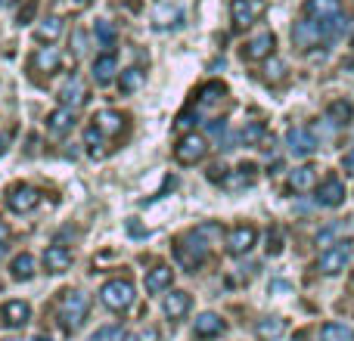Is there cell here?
Here are the masks:
<instances>
[{
  "label": "cell",
  "mask_w": 354,
  "mask_h": 341,
  "mask_svg": "<svg viewBox=\"0 0 354 341\" xmlns=\"http://www.w3.org/2000/svg\"><path fill=\"white\" fill-rule=\"evenodd\" d=\"M174 257H177V264L180 267H187V270H199L202 264H205V257H208V242H205V233L196 226L193 233H187L183 239H177V245H174Z\"/></svg>",
  "instance_id": "obj_1"
},
{
  "label": "cell",
  "mask_w": 354,
  "mask_h": 341,
  "mask_svg": "<svg viewBox=\"0 0 354 341\" xmlns=\"http://www.w3.org/2000/svg\"><path fill=\"white\" fill-rule=\"evenodd\" d=\"M87 311H91V301H87V295H81V292H66L59 298V323H62V329H68V332H75L81 323L87 320Z\"/></svg>",
  "instance_id": "obj_2"
},
{
  "label": "cell",
  "mask_w": 354,
  "mask_h": 341,
  "mask_svg": "<svg viewBox=\"0 0 354 341\" xmlns=\"http://www.w3.org/2000/svg\"><path fill=\"white\" fill-rule=\"evenodd\" d=\"M134 298H137V292H134V282L131 280H109L103 289H100V301L115 313L128 311V307L134 304Z\"/></svg>",
  "instance_id": "obj_3"
},
{
  "label": "cell",
  "mask_w": 354,
  "mask_h": 341,
  "mask_svg": "<svg viewBox=\"0 0 354 341\" xmlns=\"http://www.w3.org/2000/svg\"><path fill=\"white\" fill-rule=\"evenodd\" d=\"M208 155V140L202 134H183L180 143L174 146V159L180 162V165H196V162H202Z\"/></svg>",
  "instance_id": "obj_4"
},
{
  "label": "cell",
  "mask_w": 354,
  "mask_h": 341,
  "mask_svg": "<svg viewBox=\"0 0 354 341\" xmlns=\"http://www.w3.org/2000/svg\"><path fill=\"white\" fill-rule=\"evenodd\" d=\"M348 261H351V242L348 239H342V242L330 245V249L317 257V270L324 276H333V273H339V270H345V264Z\"/></svg>",
  "instance_id": "obj_5"
},
{
  "label": "cell",
  "mask_w": 354,
  "mask_h": 341,
  "mask_svg": "<svg viewBox=\"0 0 354 341\" xmlns=\"http://www.w3.org/2000/svg\"><path fill=\"white\" fill-rule=\"evenodd\" d=\"M255 242H258V233H255V226H249V224H239L227 233V251H230L233 257L249 255V251L255 249Z\"/></svg>",
  "instance_id": "obj_6"
},
{
  "label": "cell",
  "mask_w": 354,
  "mask_h": 341,
  "mask_svg": "<svg viewBox=\"0 0 354 341\" xmlns=\"http://www.w3.org/2000/svg\"><path fill=\"white\" fill-rule=\"evenodd\" d=\"M37 202H41V193H37L35 186H28V183H19V186H12L10 193H6V205L16 214H25V211H31V208H37Z\"/></svg>",
  "instance_id": "obj_7"
},
{
  "label": "cell",
  "mask_w": 354,
  "mask_h": 341,
  "mask_svg": "<svg viewBox=\"0 0 354 341\" xmlns=\"http://www.w3.org/2000/svg\"><path fill=\"white\" fill-rule=\"evenodd\" d=\"M314 199L324 208H339L345 202V183L339 180V177H326V180L314 189Z\"/></svg>",
  "instance_id": "obj_8"
},
{
  "label": "cell",
  "mask_w": 354,
  "mask_h": 341,
  "mask_svg": "<svg viewBox=\"0 0 354 341\" xmlns=\"http://www.w3.org/2000/svg\"><path fill=\"white\" fill-rule=\"evenodd\" d=\"M261 12H264L261 0H233V6H230V16H233V25H236V28L255 25Z\"/></svg>",
  "instance_id": "obj_9"
},
{
  "label": "cell",
  "mask_w": 354,
  "mask_h": 341,
  "mask_svg": "<svg viewBox=\"0 0 354 341\" xmlns=\"http://www.w3.org/2000/svg\"><path fill=\"white\" fill-rule=\"evenodd\" d=\"M274 43H277V37L270 35V31H261V35L252 37V41L243 47V56H245L249 62L270 59V56H274Z\"/></svg>",
  "instance_id": "obj_10"
},
{
  "label": "cell",
  "mask_w": 354,
  "mask_h": 341,
  "mask_svg": "<svg viewBox=\"0 0 354 341\" xmlns=\"http://www.w3.org/2000/svg\"><path fill=\"white\" fill-rule=\"evenodd\" d=\"M0 320H3V326H10V329L28 326V320H31L28 301H6V304L0 307Z\"/></svg>",
  "instance_id": "obj_11"
},
{
  "label": "cell",
  "mask_w": 354,
  "mask_h": 341,
  "mask_svg": "<svg viewBox=\"0 0 354 341\" xmlns=\"http://www.w3.org/2000/svg\"><path fill=\"white\" fill-rule=\"evenodd\" d=\"M59 103L62 106H68V109H75L78 112L81 106L87 103V87H84V81L78 78V75H72V78L62 84V90H59Z\"/></svg>",
  "instance_id": "obj_12"
},
{
  "label": "cell",
  "mask_w": 354,
  "mask_h": 341,
  "mask_svg": "<svg viewBox=\"0 0 354 341\" xmlns=\"http://www.w3.org/2000/svg\"><path fill=\"white\" fill-rule=\"evenodd\" d=\"M286 146L292 155H311L317 149V140H314V134L308 128H292L286 134Z\"/></svg>",
  "instance_id": "obj_13"
},
{
  "label": "cell",
  "mask_w": 354,
  "mask_h": 341,
  "mask_svg": "<svg viewBox=\"0 0 354 341\" xmlns=\"http://www.w3.org/2000/svg\"><path fill=\"white\" fill-rule=\"evenodd\" d=\"M44 267H47V273H66L72 267V251L66 245H50L44 251Z\"/></svg>",
  "instance_id": "obj_14"
},
{
  "label": "cell",
  "mask_w": 354,
  "mask_h": 341,
  "mask_svg": "<svg viewBox=\"0 0 354 341\" xmlns=\"http://www.w3.org/2000/svg\"><path fill=\"white\" fill-rule=\"evenodd\" d=\"M72 128H75V109H68V106H59V109H53L47 115V130L53 137H66Z\"/></svg>",
  "instance_id": "obj_15"
},
{
  "label": "cell",
  "mask_w": 354,
  "mask_h": 341,
  "mask_svg": "<svg viewBox=\"0 0 354 341\" xmlns=\"http://www.w3.org/2000/svg\"><path fill=\"white\" fill-rule=\"evenodd\" d=\"M59 66H62V53L56 47H41L31 56V68H35V72L53 75V72H59Z\"/></svg>",
  "instance_id": "obj_16"
},
{
  "label": "cell",
  "mask_w": 354,
  "mask_h": 341,
  "mask_svg": "<svg viewBox=\"0 0 354 341\" xmlns=\"http://www.w3.org/2000/svg\"><path fill=\"white\" fill-rule=\"evenodd\" d=\"M124 121H128V118L115 109H103V112H97V118H93V124L100 128L103 137H118L124 130Z\"/></svg>",
  "instance_id": "obj_17"
},
{
  "label": "cell",
  "mask_w": 354,
  "mask_h": 341,
  "mask_svg": "<svg viewBox=\"0 0 354 341\" xmlns=\"http://www.w3.org/2000/svg\"><path fill=\"white\" fill-rule=\"evenodd\" d=\"M305 12H308V19H317V22H326V19L342 16V0H308Z\"/></svg>",
  "instance_id": "obj_18"
},
{
  "label": "cell",
  "mask_w": 354,
  "mask_h": 341,
  "mask_svg": "<svg viewBox=\"0 0 354 341\" xmlns=\"http://www.w3.org/2000/svg\"><path fill=\"white\" fill-rule=\"evenodd\" d=\"M189 295L187 292H168L165 295V304H162V311H165L168 320H183L189 313Z\"/></svg>",
  "instance_id": "obj_19"
},
{
  "label": "cell",
  "mask_w": 354,
  "mask_h": 341,
  "mask_svg": "<svg viewBox=\"0 0 354 341\" xmlns=\"http://www.w3.org/2000/svg\"><path fill=\"white\" fill-rule=\"evenodd\" d=\"M115 72H118L115 53H103L93 59V81H97V84H109V81L115 78Z\"/></svg>",
  "instance_id": "obj_20"
},
{
  "label": "cell",
  "mask_w": 354,
  "mask_h": 341,
  "mask_svg": "<svg viewBox=\"0 0 354 341\" xmlns=\"http://www.w3.org/2000/svg\"><path fill=\"white\" fill-rule=\"evenodd\" d=\"M171 280H174V270L159 264V267H153L147 273V292H153V295L165 292V289H171Z\"/></svg>",
  "instance_id": "obj_21"
},
{
  "label": "cell",
  "mask_w": 354,
  "mask_h": 341,
  "mask_svg": "<svg viewBox=\"0 0 354 341\" xmlns=\"http://www.w3.org/2000/svg\"><path fill=\"white\" fill-rule=\"evenodd\" d=\"M193 329H196V335L199 338H214V335H221L227 326H224V320H221L218 313H199Z\"/></svg>",
  "instance_id": "obj_22"
},
{
  "label": "cell",
  "mask_w": 354,
  "mask_h": 341,
  "mask_svg": "<svg viewBox=\"0 0 354 341\" xmlns=\"http://www.w3.org/2000/svg\"><path fill=\"white\" fill-rule=\"evenodd\" d=\"M227 97V87L221 84V81H212V84H205L199 90V99H196V106L199 109H212V106H221Z\"/></svg>",
  "instance_id": "obj_23"
},
{
  "label": "cell",
  "mask_w": 354,
  "mask_h": 341,
  "mask_svg": "<svg viewBox=\"0 0 354 341\" xmlns=\"http://www.w3.org/2000/svg\"><path fill=\"white\" fill-rule=\"evenodd\" d=\"M10 273H12V280H22V282H28L31 276H35V257H31L28 251H22V255H16V257H12V264H10Z\"/></svg>",
  "instance_id": "obj_24"
},
{
  "label": "cell",
  "mask_w": 354,
  "mask_h": 341,
  "mask_svg": "<svg viewBox=\"0 0 354 341\" xmlns=\"http://www.w3.org/2000/svg\"><path fill=\"white\" fill-rule=\"evenodd\" d=\"M289 186H292L295 193H308V189L314 186V168L311 165L295 168L292 174H289Z\"/></svg>",
  "instance_id": "obj_25"
},
{
  "label": "cell",
  "mask_w": 354,
  "mask_h": 341,
  "mask_svg": "<svg viewBox=\"0 0 354 341\" xmlns=\"http://www.w3.org/2000/svg\"><path fill=\"white\" fill-rule=\"evenodd\" d=\"M93 35H97L100 47H106V53H112V47H115V25H112L109 19H97Z\"/></svg>",
  "instance_id": "obj_26"
},
{
  "label": "cell",
  "mask_w": 354,
  "mask_h": 341,
  "mask_svg": "<svg viewBox=\"0 0 354 341\" xmlns=\"http://www.w3.org/2000/svg\"><path fill=\"white\" fill-rule=\"evenodd\" d=\"M35 35H37V41H47V43H53L56 37L62 35V19H59V16H47L41 25H37V31H35Z\"/></svg>",
  "instance_id": "obj_27"
},
{
  "label": "cell",
  "mask_w": 354,
  "mask_h": 341,
  "mask_svg": "<svg viewBox=\"0 0 354 341\" xmlns=\"http://www.w3.org/2000/svg\"><path fill=\"white\" fill-rule=\"evenodd\" d=\"M320 341H354V329L345 323H326L320 329Z\"/></svg>",
  "instance_id": "obj_28"
},
{
  "label": "cell",
  "mask_w": 354,
  "mask_h": 341,
  "mask_svg": "<svg viewBox=\"0 0 354 341\" xmlns=\"http://www.w3.org/2000/svg\"><path fill=\"white\" fill-rule=\"evenodd\" d=\"M283 329H286V320L280 317H268L258 323V338H280Z\"/></svg>",
  "instance_id": "obj_29"
},
{
  "label": "cell",
  "mask_w": 354,
  "mask_h": 341,
  "mask_svg": "<svg viewBox=\"0 0 354 341\" xmlns=\"http://www.w3.org/2000/svg\"><path fill=\"white\" fill-rule=\"evenodd\" d=\"M140 84H143V72H140V68H124V72H122V81H118L122 93L140 90Z\"/></svg>",
  "instance_id": "obj_30"
},
{
  "label": "cell",
  "mask_w": 354,
  "mask_h": 341,
  "mask_svg": "<svg viewBox=\"0 0 354 341\" xmlns=\"http://www.w3.org/2000/svg\"><path fill=\"white\" fill-rule=\"evenodd\" d=\"M351 115H354V106L348 103V99H336V103L330 106V118L336 124H348Z\"/></svg>",
  "instance_id": "obj_31"
},
{
  "label": "cell",
  "mask_w": 354,
  "mask_h": 341,
  "mask_svg": "<svg viewBox=\"0 0 354 341\" xmlns=\"http://www.w3.org/2000/svg\"><path fill=\"white\" fill-rule=\"evenodd\" d=\"M264 78H268L270 84H277V81H283V78H286V62H283V59H277V56H270V59H268V66H264Z\"/></svg>",
  "instance_id": "obj_32"
},
{
  "label": "cell",
  "mask_w": 354,
  "mask_h": 341,
  "mask_svg": "<svg viewBox=\"0 0 354 341\" xmlns=\"http://www.w3.org/2000/svg\"><path fill=\"white\" fill-rule=\"evenodd\" d=\"M84 143H87V149H91V155H103V134H100V128L97 124H91V128L84 130Z\"/></svg>",
  "instance_id": "obj_33"
},
{
  "label": "cell",
  "mask_w": 354,
  "mask_h": 341,
  "mask_svg": "<svg viewBox=\"0 0 354 341\" xmlns=\"http://www.w3.org/2000/svg\"><path fill=\"white\" fill-rule=\"evenodd\" d=\"M252 180H255V165H243L236 177H227L224 183H227V186H249Z\"/></svg>",
  "instance_id": "obj_34"
},
{
  "label": "cell",
  "mask_w": 354,
  "mask_h": 341,
  "mask_svg": "<svg viewBox=\"0 0 354 341\" xmlns=\"http://www.w3.org/2000/svg\"><path fill=\"white\" fill-rule=\"evenodd\" d=\"M91 341H124V332L122 326H103V329L93 332Z\"/></svg>",
  "instance_id": "obj_35"
},
{
  "label": "cell",
  "mask_w": 354,
  "mask_h": 341,
  "mask_svg": "<svg viewBox=\"0 0 354 341\" xmlns=\"http://www.w3.org/2000/svg\"><path fill=\"white\" fill-rule=\"evenodd\" d=\"M264 137V124H249V128L243 130V140L245 143H258Z\"/></svg>",
  "instance_id": "obj_36"
},
{
  "label": "cell",
  "mask_w": 354,
  "mask_h": 341,
  "mask_svg": "<svg viewBox=\"0 0 354 341\" xmlns=\"http://www.w3.org/2000/svg\"><path fill=\"white\" fill-rule=\"evenodd\" d=\"M35 10H37V0H28V3H25V10H19V25L31 22V19H35Z\"/></svg>",
  "instance_id": "obj_37"
},
{
  "label": "cell",
  "mask_w": 354,
  "mask_h": 341,
  "mask_svg": "<svg viewBox=\"0 0 354 341\" xmlns=\"http://www.w3.org/2000/svg\"><path fill=\"white\" fill-rule=\"evenodd\" d=\"M280 249H283V242H280V230L274 226V230H270V236H268V251H270V255H277Z\"/></svg>",
  "instance_id": "obj_38"
},
{
  "label": "cell",
  "mask_w": 354,
  "mask_h": 341,
  "mask_svg": "<svg viewBox=\"0 0 354 341\" xmlns=\"http://www.w3.org/2000/svg\"><path fill=\"white\" fill-rule=\"evenodd\" d=\"M134 341H159V332H156V329H143L140 335H134Z\"/></svg>",
  "instance_id": "obj_39"
},
{
  "label": "cell",
  "mask_w": 354,
  "mask_h": 341,
  "mask_svg": "<svg viewBox=\"0 0 354 341\" xmlns=\"http://www.w3.org/2000/svg\"><path fill=\"white\" fill-rule=\"evenodd\" d=\"M6 242H10V226H6L3 220H0V251L6 249Z\"/></svg>",
  "instance_id": "obj_40"
},
{
  "label": "cell",
  "mask_w": 354,
  "mask_h": 341,
  "mask_svg": "<svg viewBox=\"0 0 354 341\" xmlns=\"http://www.w3.org/2000/svg\"><path fill=\"white\" fill-rule=\"evenodd\" d=\"M345 170H351V174H354V149L345 155Z\"/></svg>",
  "instance_id": "obj_41"
},
{
  "label": "cell",
  "mask_w": 354,
  "mask_h": 341,
  "mask_svg": "<svg viewBox=\"0 0 354 341\" xmlns=\"http://www.w3.org/2000/svg\"><path fill=\"white\" fill-rule=\"evenodd\" d=\"M128 230H131V233H134V236H143V230H140V226H137V224H134V220H131V224H128Z\"/></svg>",
  "instance_id": "obj_42"
},
{
  "label": "cell",
  "mask_w": 354,
  "mask_h": 341,
  "mask_svg": "<svg viewBox=\"0 0 354 341\" xmlns=\"http://www.w3.org/2000/svg\"><path fill=\"white\" fill-rule=\"evenodd\" d=\"M0 3H3V6H10V3H12V0H0Z\"/></svg>",
  "instance_id": "obj_43"
},
{
  "label": "cell",
  "mask_w": 354,
  "mask_h": 341,
  "mask_svg": "<svg viewBox=\"0 0 354 341\" xmlns=\"http://www.w3.org/2000/svg\"><path fill=\"white\" fill-rule=\"evenodd\" d=\"M78 3H81V6H84V3H91V0H78Z\"/></svg>",
  "instance_id": "obj_44"
}]
</instances>
